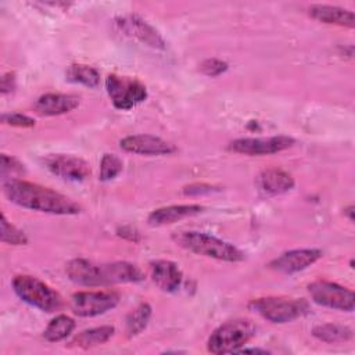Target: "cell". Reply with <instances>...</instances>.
I'll use <instances>...</instances> for the list:
<instances>
[{"instance_id":"8992f818","label":"cell","mask_w":355,"mask_h":355,"mask_svg":"<svg viewBox=\"0 0 355 355\" xmlns=\"http://www.w3.org/2000/svg\"><path fill=\"white\" fill-rule=\"evenodd\" d=\"M107 93L115 108L126 111L144 101L147 97L146 86L135 79L119 75H108L105 79Z\"/></svg>"},{"instance_id":"ffe728a7","label":"cell","mask_w":355,"mask_h":355,"mask_svg":"<svg viewBox=\"0 0 355 355\" xmlns=\"http://www.w3.org/2000/svg\"><path fill=\"white\" fill-rule=\"evenodd\" d=\"M308 12L313 19L323 24L338 25L345 28L355 26L354 12L347 8H341L337 6H327V4H313L309 7Z\"/></svg>"},{"instance_id":"3957f363","label":"cell","mask_w":355,"mask_h":355,"mask_svg":"<svg viewBox=\"0 0 355 355\" xmlns=\"http://www.w3.org/2000/svg\"><path fill=\"white\" fill-rule=\"evenodd\" d=\"M257 327L250 319H234L216 327L207 341L212 354H233L255 336Z\"/></svg>"},{"instance_id":"ac0fdd59","label":"cell","mask_w":355,"mask_h":355,"mask_svg":"<svg viewBox=\"0 0 355 355\" xmlns=\"http://www.w3.org/2000/svg\"><path fill=\"white\" fill-rule=\"evenodd\" d=\"M204 211V207L198 204H179V205H168L162 208H157L150 212L147 222L151 226H164L169 223H175L184 218H190L198 215Z\"/></svg>"},{"instance_id":"6da1fadb","label":"cell","mask_w":355,"mask_h":355,"mask_svg":"<svg viewBox=\"0 0 355 355\" xmlns=\"http://www.w3.org/2000/svg\"><path fill=\"white\" fill-rule=\"evenodd\" d=\"M3 193L8 201L26 209L54 215H75L80 212V205L73 200L37 183L6 179L3 182Z\"/></svg>"},{"instance_id":"1f68e13d","label":"cell","mask_w":355,"mask_h":355,"mask_svg":"<svg viewBox=\"0 0 355 355\" xmlns=\"http://www.w3.org/2000/svg\"><path fill=\"white\" fill-rule=\"evenodd\" d=\"M15 89V75L12 72H8L3 75L1 78V93L7 94Z\"/></svg>"},{"instance_id":"7c38bea8","label":"cell","mask_w":355,"mask_h":355,"mask_svg":"<svg viewBox=\"0 0 355 355\" xmlns=\"http://www.w3.org/2000/svg\"><path fill=\"white\" fill-rule=\"evenodd\" d=\"M123 151L139 155H168L176 151L169 141L153 135H132L119 140Z\"/></svg>"},{"instance_id":"f1b7e54d","label":"cell","mask_w":355,"mask_h":355,"mask_svg":"<svg viewBox=\"0 0 355 355\" xmlns=\"http://www.w3.org/2000/svg\"><path fill=\"white\" fill-rule=\"evenodd\" d=\"M227 62L219 60V58H207L201 62L200 65V71L207 75V76H211V78H215V76H219L220 73L226 72L227 71Z\"/></svg>"},{"instance_id":"277c9868","label":"cell","mask_w":355,"mask_h":355,"mask_svg":"<svg viewBox=\"0 0 355 355\" xmlns=\"http://www.w3.org/2000/svg\"><path fill=\"white\" fill-rule=\"evenodd\" d=\"M12 288L24 302L40 311L55 312L62 306L61 295L37 277L18 275L12 279Z\"/></svg>"},{"instance_id":"5b68a950","label":"cell","mask_w":355,"mask_h":355,"mask_svg":"<svg viewBox=\"0 0 355 355\" xmlns=\"http://www.w3.org/2000/svg\"><path fill=\"white\" fill-rule=\"evenodd\" d=\"M248 308L272 323H287L309 312V305L302 298L263 297L252 300Z\"/></svg>"},{"instance_id":"d6a6232c","label":"cell","mask_w":355,"mask_h":355,"mask_svg":"<svg viewBox=\"0 0 355 355\" xmlns=\"http://www.w3.org/2000/svg\"><path fill=\"white\" fill-rule=\"evenodd\" d=\"M234 352H237V354H268L266 349H259V348H239Z\"/></svg>"},{"instance_id":"484cf974","label":"cell","mask_w":355,"mask_h":355,"mask_svg":"<svg viewBox=\"0 0 355 355\" xmlns=\"http://www.w3.org/2000/svg\"><path fill=\"white\" fill-rule=\"evenodd\" d=\"M122 159L115 154H104L100 162V180L108 182L122 172Z\"/></svg>"},{"instance_id":"e0dca14e","label":"cell","mask_w":355,"mask_h":355,"mask_svg":"<svg viewBox=\"0 0 355 355\" xmlns=\"http://www.w3.org/2000/svg\"><path fill=\"white\" fill-rule=\"evenodd\" d=\"M65 272L69 280H72L76 284L86 286V287L103 286L101 265H96L87 259H83V258L71 259L65 266Z\"/></svg>"},{"instance_id":"83f0119b","label":"cell","mask_w":355,"mask_h":355,"mask_svg":"<svg viewBox=\"0 0 355 355\" xmlns=\"http://www.w3.org/2000/svg\"><path fill=\"white\" fill-rule=\"evenodd\" d=\"M1 178L6 180L8 176H18L25 173V166L22 162H19L17 158L1 154Z\"/></svg>"},{"instance_id":"7a4b0ae2","label":"cell","mask_w":355,"mask_h":355,"mask_svg":"<svg viewBox=\"0 0 355 355\" xmlns=\"http://www.w3.org/2000/svg\"><path fill=\"white\" fill-rule=\"evenodd\" d=\"M172 240L182 248L198 255L226 262H240L244 259V252L237 247L207 233L196 230L176 232L172 234Z\"/></svg>"},{"instance_id":"5bb4252c","label":"cell","mask_w":355,"mask_h":355,"mask_svg":"<svg viewBox=\"0 0 355 355\" xmlns=\"http://www.w3.org/2000/svg\"><path fill=\"white\" fill-rule=\"evenodd\" d=\"M150 276L155 286L165 293H175L179 290L183 273L179 266L166 259H157L150 262Z\"/></svg>"},{"instance_id":"4fadbf2b","label":"cell","mask_w":355,"mask_h":355,"mask_svg":"<svg viewBox=\"0 0 355 355\" xmlns=\"http://www.w3.org/2000/svg\"><path fill=\"white\" fill-rule=\"evenodd\" d=\"M116 26L122 33L137 39L146 46H150L153 49H165V42L161 35L139 17H122L116 19Z\"/></svg>"},{"instance_id":"d4e9b609","label":"cell","mask_w":355,"mask_h":355,"mask_svg":"<svg viewBox=\"0 0 355 355\" xmlns=\"http://www.w3.org/2000/svg\"><path fill=\"white\" fill-rule=\"evenodd\" d=\"M67 80L96 87L100 83V73L96 68L86 64H73L67 69Z\"/></svg>"},{"instance_id":"f546056e","label":"cell","mask_w":355,"mask_h":355,"mask_svg":"<svg viewBox=\"0 0 355 355\" xmlns=\"http://www.w3.org/2000/svg\"><path fill=\"white\" fill-rule=\"evenodd\" d=\"M3 122L11 126H17V128H32L35 126V119H32L28 115L19 114V112H10V114H4L1 116Z\"/></svg>"},{"instance_id":"52a82bcc","label":"cell","mask_w":355,"mask_h":355,"mask_svg":"<svg viewBox=\"0 0 355 355\" xmlns=\"http://www.w3.org/2000/svg\"><path fill=\"white\" fill-rule=\"evenodd\" d=\"M308 293L313 302L331 309L351 312L355 306L354 293L329 280H315L308 284Z\"/></svg>"},{"instance_id":"9a60e30c","label":"cell","mask_w":355,"mask_h":355,"mask_svg":"<svg viewBox=\"0 0 355 355\" xmlns=\"http://www.w3.org/2000/svg\"><path fill=\"white\" fill-rule=\"evenodd\" d=\"M80 103V98L75 94L64 93H47L40 96L33 104V110L42 116H54L71 112Z\"/></svg>"},{"instance_id":"44dd1931","label":"cell","mask_w":355,"mask_h":355,"mask_svg":"<svg viewBox=\"0 0 355 355\" xmlns=\"http://www.w3.org/2000/svg\"><path fill=\"white\" fill-rule=\"evenodd\" d=\"M115 329L112 326H100V327H93L89 330L80 331L78 336L73 337L71 344L79 348H92L107 343L112 336H114Z\"/></svg>"},{"instance_id":"7402d4cb","label":"cell","mask_w":355,"mask_h":355,"mask_svg":"<svg viewBox=\"0 0 355 355\" xmlns=\"http://www.w3.org/2000/svg\"><path fill=\"white\" fill-rule=\"evenodd\" d=\"M313 337L323 343L334 344V343H344L352 338V330L347 326H340L334 323H324L313 327L312 330Z\"/></svg>"},{"instance_id":"9c48e42d","label":"cell","mask_w":355,"mask_h":355,"mask_svg":"<svg viewBox=\"0 0 355 355\" xmlns=\"http://www.w3.org/2000/svg\"><path fill=\"white\" fill-rule=\"evenodd\" d=\"M294 144L290 136H269V137H244L236 139L229 144V150L244 155H266L287 150Z\"/></svg>"},{"instance_id":"d6986e66","label":"cell","mask_w":355,"mask_h":355,"mask_svg":"<svg viewBox=\"0 0 355 355\" xmlns=\"http://www.w3.org/2000/svg\"><path fill=\"white\" fill-rule=\"evenodd\" d=\"M101 277L103 286H108L118 283H137L144 279V275L139 266L130 262L118 261L101 265Z\"/></svg>"},{"instance_id":"4dcf8cb0","label":"cell","mask_w":355,"mask_h":355,"mask_svg":"<svg viewBox=\"0 0 355 355\" xmlns=\"http://www.w3.org/2000/svg\"><path fill=\"white\" fill-rule=\"evenodd\" d=\"M214 186H209V184H205V183H196V184H190V186H186L183 189V193L186 196H197V194H202V193H211L214 191Z\"/></svg>"},{"instance_id":"8fae6325","label":"cell","mask_w":355,"mask_h":355,"mask_svg":"<svg viewBox=\"0 0 355 355\" xmlns=\"http://www.w3.org/2000/svg\"><path fill=\"white\" fill-rule=\"evenodd\" d=\"M322 258V251L318 248H298L280 254L269 262V268L280 273L291 275L306 269Z\"/></svg>"},{"instance_id":"cb8c5ba5","label":"cell","mask_w":355,"mask_h":355,"mask_svg":"<svg viewBox=\"0 0 355 355\" xmlns=\"http://www.w3.org/2000/svg\"><path fill=\"white\" fill-rule=\"evenodd\" d=\"M75 329V322L67 315L55 316L44 329L43 337L50 343H58L67 338Z\"/></svg>"},{"instance_id":"4316f807","label":"cell","mask_w":355,"mask_h":355,"mask_svg":"<svg viewBox=\"0 0 355 355\" xmlns=\"http://www.w3.org/2000/svg\"><path fill=\"white\" fill-rule=\"evenodd\" d=\"M0 237H1V241L4 244L24 245V244L28 243V239L24 234V232H21L12 223H10L4 214H1V233H0Z\"/></svg>"},{"instance_id":"603a6c76","label":"cell","mask_w":355,"mask_h":355,"mask_svg":"<svg viewBox=\"0 0 355 355\" xmlns=\"http://www.w3.org/2000/svg\"><path fill=\"white\" fill-rule=\"evenodd\" d=\"M151 318V306L147 302L140 304L137 308H135L125 320V330L128 337H135L140 334L148 324V320Z\"/></svg>"},{"instance_id":"ba28073f","label":"cell","mask_w":355,"mask_h":355,"mask_svg":"<svg viewBox=\"0 0 355 355\" xmlns=\"http://www.w3.org/2000/svg\"><path fill=\"white\" fill-rule=\"evenodd\" d=\"M118 302L119 295L111 290L78 291L71 298V309L78 316L93 318L115 308Z\"/></svg>"},{"instance_id":"30bf717a","label":"cell","mask_w":355,"mask_h":355,"mask_svg":"<svg viewBox=\"0 0 355 355\" xmlns=\"http://www.w3.org/2000/svg\"><path fill=\"white\" fill-rule=\"evenodd\" d=\"M43 165L55 176L71 182H82L90 176V165L75 155L50 154L43 159Z\"/></svg>"},{"instance_id":"836d02e7","label":"cell","mask_w":355,"mask_h":355,"mask_svg":"<svg viewBox=\"0 0 355 355\" xmlns=\"http://www.w3.org/2000/svg\"><path fill=\"white\" fill-rule=\"evenodd\" d=\"M344 214L348 216V219L352 222L354 220V205H348L347 208H344Z\"/></svg>"},{"instance_id":"2e32d148","label":"cell","mask_w":355,"mask_h":355,"mask_svg":"<svg viewBox=\"0 0 355 355\" xmlns=\"http://www.w3.org/2000/svg\"><path fill=\"white\" fill-rule=\"evenodd\" d=\"M295 182L290 173L279 168H268L257 178V186L261 194L266 197L277 196L290 191Z\"/></svg>"}]
</instances>
